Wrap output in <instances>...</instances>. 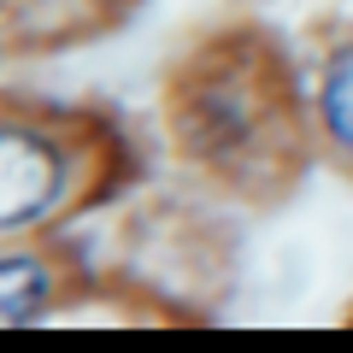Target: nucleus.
<instances>
[{
  "label": "nucleus",
  "mask_w": 353,
  "mask_h": 353,
  "mask_svg": "<svg viewBox=\"0 0 353 353\" xmlns=\"http://www.w3.org/2000/svg\"><path fill=\"white\" fill-rule=\"evenodd\" d=\"M324 124L341 148H353V48H341L324 71Z\"/></svg>",
  "instance_id": "7ed1b4c3"
},
{
  "label": "nucleus",
  "mask_w": 353,
  "mask_h": 353,
  "mask_svg": "<svg viewBox=\"0 0 353 353\" xmlns=\"http://www.w3.org/2000/svg\"><path fill=\"white\" fill-rule=\"evenodd\" d=\"M48 306V271L36 259H0V324H24Z\"/></svg>",
  "instance_id": "f03ea898"
},
{
  "label": "nucleus",
  "mask_w": 353,
  "mask_h": 353,
  "mask_svg": "<svg viewBox=\"0 0 353 353\" xmlns=\"http://www.w3.org/2000/svg\"><path fill=\"white\" fill-rule=\"evenodd\" d=\"M65 189L59 148L36 130H0V230L36 224Z\"/></svg>",
  "instance_id": "f257e3e1"
}]
</instances>
